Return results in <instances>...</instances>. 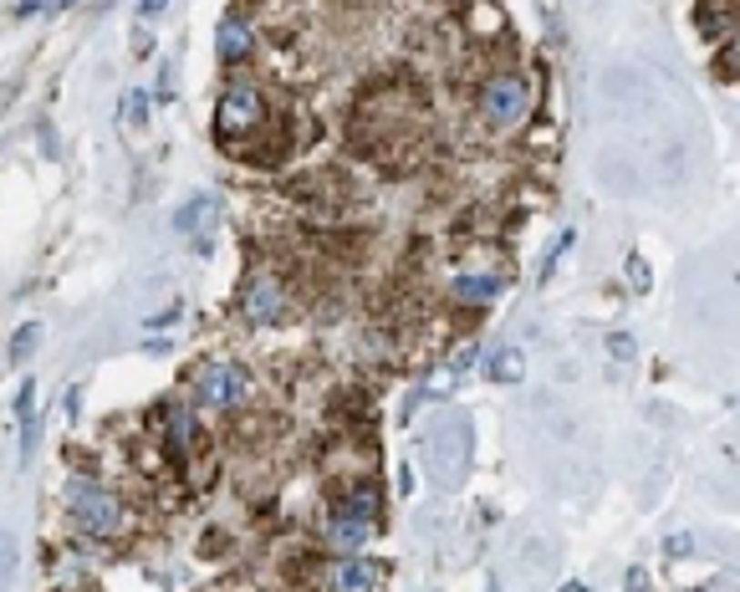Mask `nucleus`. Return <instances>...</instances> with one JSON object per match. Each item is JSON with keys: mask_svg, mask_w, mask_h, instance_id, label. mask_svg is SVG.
Segmentation results:
<instances>
[{"mask_svg": "<svg viewBox=\"0 0 740 592\" xmlns=\"http://www.w3.org/2000/svg\"><path fill=\"white\" fill-rule=\"evenodd\" d=\"M66 505L77 515V526L92 531V536H117L123 531V501H117L113 490L92 485V480H77V485L66 490Z\"/></svg>", "mask_w": 740, "mask_h": 592, "instance_id": "obj_1", "label": "nucleus"}, {"mask_svg": "<svg viewBox=\"0 0 740 592\" xmlns=\"http://www.w3.org/2000/svg\"><path fill=\"white\" fill-rule=\"evenodd\" d=\"M532 103H536L532 82L516 77V72H501V77H491L481 92V117L491 128H511V123H521V117L532 113Z\"/></svg>", "mask_w": 740, "mask_h": 592, "instance_id": "obj_2", "label": "nucleus"}, {"mask_svg": "<svg viewBox=\"0 0 740 592\" xmlns=\"http://www.w3.org/2000/svg\"><path fill=\"white\" fill-rule=\"evenodd\" d=\"M260 117H266V103H260L256 82H230L215 107V133H220V143H235L240 133H256Z\"/></svg>", "mask_w": 740, "mask_h": 592, "instance_id": "obj_3", "label": "nucleus"}, {"mask_svg": "<svg viewBox=\"0 0 740 592\" xmlns=\"http://www.w3.org/2000/svg\"><path fill=\"white\" fill-rule=\"evenodd\" d=\"M429 454H434V480L455 485L465 475V454H470V424L460 413H444L440 424L429 429Z\"/></svg>", "mask_w": 740, "mask_h": 592, "instance_id": "obj_4", "label": "nucleus"}, {"mask_svg": "<svg viewBox=\"0 0 740 592\" xmlns=\"http://www.w3.org/2000/svg\"><path fill=\"white\" fill-rule=\"evenodd\" d=\"M195 388H199V403H209V409H230V403L246 399L250 378H246V368H235V362H209V368H199Z\"/></svg>", "mask_w": 740, "mask_h": 592, "instance_id": "obj_5", "label": "nucleus"}, {"mask_svg": "<svg viewBox=\"0 0 740 592\" xmlns=\"http://www.w3.org/2000/svg\"><path fill=\"white\" fill-rule=\"evenodd\" d=\"M240 317H246L250 327H271V322H281L286 317V291L276 281H250L246 286V296H240Z\"/></svg>", "mask_w": 740, "mask_h": 592, "instance_id": "obj_6", "label": "nucleus"}, {"mask_svg": "<svg viewBox=\"0 0 740 592\" xmlns=\"http://www.w3.org/2000/svg\"><path fill=\"white\" fill-rule=\"evenodd\" d=\"M250 46H256V36H250V26L240 21V15H225L220 31H215V52H220V62H246Z\"/></svg>", "mask_w": 740, "mask_h": 592, "instance_id": "obj_7", "label": "nucleus"}, {"mask_svg": "<svg viewBox=\"0 0 740 592\" xmlns=\"http://www.w3.org/2000/svg\"><path fill=\"white\" fill-rule=\"evenodd\" d=\"M373 582H378V566L363 562V556H352V562L332 566L327 587H332V592H373Z\"/></svg>", "mask_w": 740, "mask_h": 592, "instance_id": "obj_8", "label": "nucleus"}, {"mask_svg": "<svg viewBox=\"0 0 740 592\" xmlns=\"http://www.w3.org/2000/svg\"><path fill=\"white\" fill-rule=\"evenodd\" d=\"M450 296L465 301V307H485V301L501 296V281H495V276H460V281L450 286Z\"/></svg>", "mask_w": 740, "mask_h": 592, "instance_id": "obj_9", "label": "nucleus"}, {"mask_svg": "<svg viewBox=\"0 0 740 592\" xmlns=\"http://www.w3.org/2000/svg\"><path fill=\"white\" fill-rule=\"evenodd\" d=\"M327 541H332L338 552H363V546H368V521L332 515V521H327Z\"/></svg>", "mask_w": 740, "mask_h": 592, "instance_id": "obj_10", "label": "nucleus"}, {"mask_svg": "<svg viewBox=\"0 0 740 592\" xmlns=\"http://www.w3.org/2000/svg\"><path fill=\"white\" fill-rule=\"evenodd\" d=\"M209 215H215V194H189V199H184V209L174 215V230H179V235H195L199 225H209Z\"/></svg>", "mask_w": 740, "mask_h": 592, "instance_id": "obj_11", "label": "nucleus"}, {"mask_svg": "<svg viewBox=\"0 0 740 592\" xmlns=\"http://www.w3.org/2000/svg\"><path fill=\"white\" fill-rule=\"evenodd\" d=\"M485 373L495 378V383H521V373H526V358H521V348H501L485 358Z\"/></svg>", "mask_w": 740, "mask_h": 592, "instance_id": "obj_12", "label": "nucleus"}, {"mask_svg": "<svg viewBox=\"0 0 740 592\" xmlns=\"http://www.w3.org/2000/svg\"><path fill=\"white\" fill-rule=\"evenodd\" d=\"M338 515H348V521H368V526H373V515H378V490H373V485H358L348 501L338 505Z\"/></svg>", "mask_w": 740, "mask_h": 592, "instance_id": "obj_13", "label": "nucleus"}, {"mask_svg": "<svg viewBox=\"0 0 740 592\" xmlns=\"http://www.w3.org/2000/svg\"><path fill=\"white\" fill-rule=\"evenodd\" d=\"M15 413H21V464H31L41 444V413L36 409H15Z\"/></svg>", "mask_w": 740, "mask_h": 592, "instance_id": "obj_14", "label": "nucleus"}, {"mask_svg": "<svg viewBox=\"0 0 740 592\" xmlns=\"http://www.w3.org/2000/svg\"><path fill=\"white\" fill-rule=\"evenodd\" d=\"M725 26H730L725 0H705V5H700V31H705V36H725Z\"/></svg>", "mask_w": 740, "mask_h": 592, "instance_id": "obj_15", "label": "nucleus"}, {"mask_svg": "<svg viewBox=\"0 0 740 592\" xmlns=\"http://www.w3.org/2000/svg\"><path fill=\"white\" fill-rule=\"evenodd\" d=\"M36 342H41V322H26L11 337V362H26L31 352H36Z\"/></svg>", "mask_w": 740, "mask_h": 592, "instance_id": "obj_16", "label": "nucleus"}, {"mask_svg": "<svg viewBox=\"0 0 740 592\" xmlns=\"http://www.w3.org/2000/svg\"><path fill=\"white\" fill-rule=\"evenodd\" d=\"M572 245H577V230H562V235H557V240H552V250H546V260H542V270H536V276H542V281H546V276H552V270H557V260H562V256H567Z\"/></svg>", "mask_w": 740, "mask_h": 592, "instance_id": "obj_17", "label": "nucleus"}, {"mask_svg": "<svg viewBox=\"0 0 740 592\" xmlns=\"http://www.w3.org/2000/svg\"><path fill=\"white\" fill-rule=\"evenodd\" d=\"M169 439H174V450H184V444L195 439V419L184 409H169Z\"/></svg>", "mask_w": 740, "mask_h": 592, "instance_id": "obj_18", "label": "nucleus"}, {"mask_svg": "<svg viewBox=\"0 0 740 592\" xmlns=\"http://www.w3.org/2000/svg\"><path fill=\"white\" fill-rule=\"evenodd\" d=\"M123 117H128L133 128H148V97H143V92H128V97H123Z\"/></svg>", "mask_w": 740, "mask_h": 592, "instance_id": "obj_19", "label": "nucleus"}, {"mask_svg": "<svg viewBox=\"0 0 740 592\" xmlns=\"http://www.w3.org/2000/svg\"><path fill=\"white\" fill-rule=\"evenodd\" d=\"M11 572H15V546H11V536L0 531V587L11 582Z\"/></svg>", "mask_w": 740, "mask_h": 592, "instance_id": "obj_20", "label": "nucleus"}, {"mask_svg": "<svg viewBox=\"0 0 740 592\" xmlns=\"http://www.w3.org/2000/svg\"><path fill=\"white\" fill-rule=\"evenodd\" d=\"M608 352H613V358H623V362L634 358V342H628V332H613V337H608Z\"/></svg>", "mask_w": 740, "mask_h": 592, "instance_id": "obj_21", "label": "nucleus"}, {"mask_svg": "<svg viewBox=\"0 0 740 592\" xmlns=\"http://www.w3.org/2000/svg\"><path fill=\"white\" fill-rule=\"evenodd\" d=\"M470 362H475V348H460L455 358H450V378H460V373L470 368Z\"/></svg>", "mask_w": 740, "mask_h": 592, "instance_id": "obj_22", "label": "nucleus"}, {"mask_svg": "<svg viewBox=\"0 0 740 592\" xmlns=\"http://www.w3.org/2000/svg\"><path fill=\"white\" fill-rule=\"evenodd\" d=\"M164 11H169V0H143V5H138V15H143V21H158Z\"/></svg>", "mask_w": 740, "mask_h": 592, "instance_id": "obj_23", "label": "nucleus"}, {"mask_svg": "<svg viewBox=\"0 0 740 592\" xmlns=\"http://www.w3.org/2000/svg\"><path fill=\"white\" fill-rule=\"evenodd\" d=\"M644 582H649V577H644V572H628V592H649V587H644Z\"/></svg>", "mask_w": 740, "mask_h": 592, "instance_id": "obj_24", "label": "nucleus"}, {"mask_svg": "<svg viewBox=\"0 0 740 592\" xmlns=\"http://www.w3.org/2000/svg\"><path fill=\"white\" fill-rule=\"evenodd\" d=\"M36 11H46V0H21V15H36Z\"/></svg>", "mask_w": 740, "mask_h": 592, "instance_id": "obj_25", "label": "nucleus"}, {"mask_svg": "<svg viewBox=\"0 0 740 592\" xmlns=\"http://www.w3.org/2000/svg\"><path fill=\"white\" fill-rule=\"evenodd\" d=\"M562 592H587V587H583V582H567V587H562Z\"/></svg>", "mask_w": 740, "mask_h": 592, "instance_id": "obj_26", "label": "nucleus"}, {"mask_svg": "<svg viewBox=\"0 0 740 592\" xmlns=\"http://www.w3.org/2000/svg\"><path fill=\"white\" fill-rule=\"evenodd\" d=\"M491 592H501V587H495V582H491Z\"/></svg>", "mask_w": 740, "mask_h": 592, "instance_id": "obj_27", "label": "nucleus"}]
</instances>
